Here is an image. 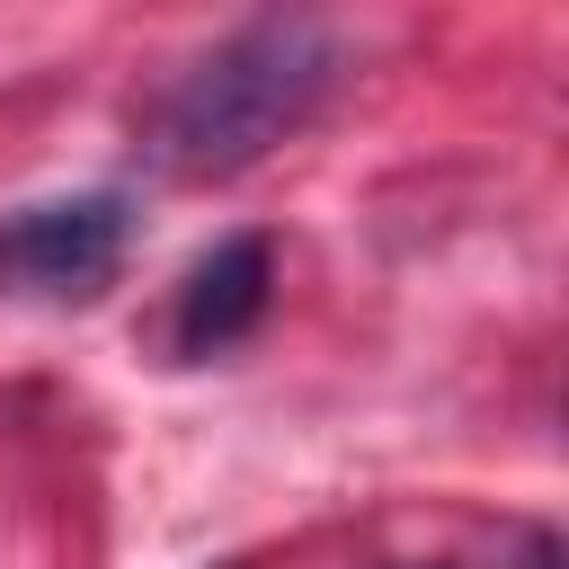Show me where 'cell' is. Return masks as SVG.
Wrapping results in <instances>:
<instances>
[{
	"instance_id": "1",
	"label": "cell",
	"mask_w": 569,
	"mask_h": 569,
	"mask_svg": "<svg viewBox=\"0 0 569 569\" xmlns=\"http://www.w3.org/2000/svg\"><path fill=\"white\" fill-rule=\"evenodd\" d=\"M338 71H347V53L320 18H258L160 89L151 160L178 178H231V169L267 160L284 133H302L329 107Z\"/></svg>"
},
{
	"instance_id": "3",
	"label": "cell",
	"mask_w": 569,
	"mask_h": 569,
	"mask_svg": "<svg viewBox=\"0 0 569 569\" xmlns=\"http://www.w3.org/2000/svg\"><path fill=\"white\" fill-rule=\"evenodd\" d=\"M267 293H276V249H267L258 231H231V240H213V249L187 267V284H178L169 347H178L187 365H204V356L240 347V338L267 320Z\"/></svg>"
},
{
	"instance_id": "4",
	"label": "cell",
	"mask_w": 569,
	"mask_h": 569,
	"mask_svg": "<svg viewBox=\"0 0 569 569\" xmlns=\"http://www.w3.org/2000/svg\"><path fill=\"white\" fill-rule=\"evenodd\" d=\"M516 569H560V542H551V533H525V560H516Z\"/></svg>"
},
{
	"instance_id": "2",
	"label": "cell",
	"mask_w": 569,
	"mask_h": 569,
	"mask_svg": "<svg viewBox=\"0 0 569 569\" xmlns=\"http://www.w3.org/2000/svg\"><path fill=\"white\" fill-rule=\"evenodd\" d=\"M124 249H133V196H116V187L18 204V213H0V293L89 302L116 284Z\"/></svg>"
}]
</instances>
